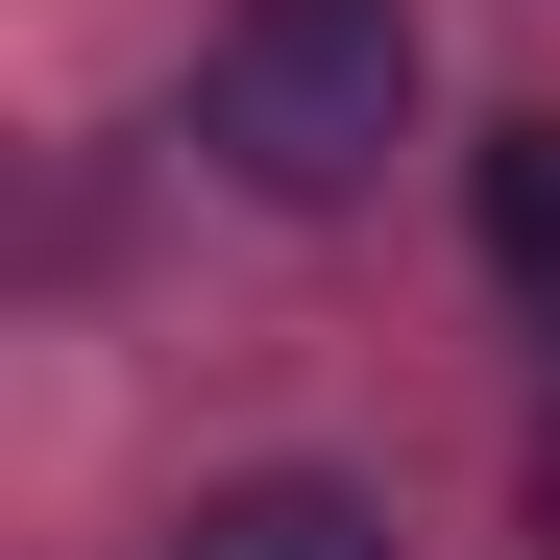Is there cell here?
<instances>
[{
  "label": "cell",
  "instance_id": "7a4b0ae2",
  "mask_svg": "<svg viewBox=\"0 0 560 560\" xmlns=\"http://www.w3.org/2000/svg\"><path fill=\"white\" fill-rule=\"evenodd\" d=\"M171 560H390V512H365L341 463H244V488H196Z\"/></svg>",
  "mask_w": 560,
  "mask_h": 560
},
{
  "label": "cell",
  "instance_id": "6da1fadb",
  "mask_svg": "<svg viewBox=\"0 0 560 560\" xmlns=\"http://www.w3.org/2000/svg\"><path fill=\"white\" fill-rule=\"evenodd\" d=\"M415 122V0H220V49H196V147L244 171V196H365Z\"/></svg>",
  "mask_w": 560,
  "mask_h": 560
},
{
  "label": "cell",
  "instance_id": "277c9868",
  "mask_svg": "<svg viewBox=\"0 0 560 560\" xmlns=\"http://www.w3.org/2000/svg\"><path fill=\"white\" fill-rule=\"evenodd\" d=\"M536 536H560V415H536Z\"/></svg>",
  "mask_w": 560,
  "mask_h": 560
},
{
  "label": "cell",
  "instance_id": "3957f363",
  "mask_svg": "<svg viewBox=\"0 0 560 560\" xmlns=\"http://www.w3.org/2000/svg\"><path fill=\"white\" fill-rule=\"evenodd\" d=\"M488 293L560 341V122H488Z\"/></svg>",
  "mask_w": 560,
  "mask_h": 560
}]
</instances>
